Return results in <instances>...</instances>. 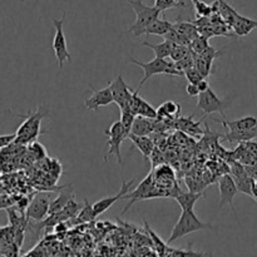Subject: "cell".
Segmentation results:
<instances>
[{"mask_svg":"<svg viewBox=\"0 0 257 257\" xmlns=\"http://www.w3.org/2000/svg\"><path fill=\"white\" fill-rule=\"evenodd\" d=\"M128 4L132 7L136 13V20L132 25L127 29L128 33H132L135 37H142L146 35L148 27L155 20H157L161 15V10L156 7L146 5L142 0H131Z\"/></svg>","mask_w":257,"mask_h":257,"instance_id":"1","label":"cell"},{"mask_svg":"<svg viewBox=\"0 0 257 257\" xmlns=\"http://www.w3.org/2000/svg\"><path fill=\"white\" fill-rule=\"evenodd\" d=\"M131 63H133V64L138 65L140 68H142L143 69V78L142 80L140 82V84H138V88L136 89V92L140 93L141 88L145 85V83L147 82L150 78L155 77V75H158V74H165V75H176V77H181L182 75V73L178 72L177 68H176L175 65V62L173 60H167L165 59V58H157L155 57V59L150 60V62L147 63H143V62H140V60L135 59V58H131L130 60Z\"/></svg>","mask_w":257,"mask_h":257,"instance_id":"2","label":"cell"},{"mask_svg":"<svg viewBox=\"0 0 257 257\" xmlns=\"http://www.w3.org/2000/svg\"><path fill=\"white\" fill-rule=\"evenodd\" d=\"M212 225L210 223H205L197 217L193 210L182 211L180 218L173 226L172 232H171L170 238H168L167 243H172L177 241L178 238H182L185 236L190 235V233L197 232V231L202 230H212Z\"/></svg>","mask_w":257,"mask_h":257,"instance_id":"3","label":"cell"},{"mask_svg":"<svg viewBox=\"0 0 257 257\" xmlns=\"http://www.w3.org/2000/svg\"><path fill=\"white\" fill-rule=\"evenodd\" d=\"M47 113H42L39 109L35 113H28V115H22L24 117V122L20 124L17 131V137L15 142L20 145H28L37 140L38 136L40 135V122L45 117Z\"/></svg>","mask_w":257,"mask_h":257,"instance_id":"4","label":"cell"},{"mask_svg":"<svg viewBox=\"0 0 257 257\" xmlns=\"http://www.w3.org/2000/svg\"><path fill=\"white\" fill-rule=\"evenodd\" d=\"M104 133L108 138L107 141L108 152H107V156L104 157V161H107L108 157H110V156H115L117 162L119 163V166H122L123 161H122V155H120V146H122L123 141L127 140L130 132L125 130L124 125L122 124L120 120H115V122H113L112 124L109 125L108 130H105Z\"/></svg>","mask_w":257,"mask_h":257,"instance_id":"5","label":"cell"},{"mask_svg":"<svg viewBox=\"0 0 257 257\" xmlns=\"http://www.w3.org/2000/svg\"><path fill=\"white\" fill-rule=\"evenodd\" d=\"M232 99L230 98H220L212 89H207L198 94L197 107L202 110L203 115L212 114V113H220L225 118V109L230 107Z\"/></svg>","mask_w":257,"mask_h":257,"instance_id":"6","label":"cell"},{"mask_svg":"<svg viewBox=\"0 0 257 257\" xmlns=\"http://www.w3.org/2000/svg\"><path fill=\"white\" fill-rule=\"evenodd\" d=\"M65 20V13L63 14V17L60 19H53V24L55 28V34L53 38L52 48L54 50V54L57 57L58 65H59V69H62L63 64L65 62H72V58H70V53L68 50V42L67 38H65L64 29H63V24H64Z\"/></svg>","mask_w":257,"mask_h":257,"instance_id":"7","label":"cell"},{"mask_svg":"<svg viewBox=\"0 0 257 257\" xmlns=\"http://www.w3.org/2000/svg\"><path fill=\"white\" fill-rule=\"evenodd\" d=\"M50 193H38L30 201L25 216L28 220H34L35 222L43 221L49 216V207H50Z\"/></svg>","mask_w":257,"mask_h":257,"instance_id":"8","label":"cell"},{"mask_svg":"<svg viewBox=\"0 0 257 257\" xmlns=\"http://www.w3.org/2000/svg\"><path fill=\"white\" fill-rule=\"evenodd\" d=\"M230 173L232 176L233 181H235L236 186H237L238 192L252 197V186L255 180L248 176V173L246 172L245 166L236 160L231 161Z\"/></svg>","mask_w":257,"mask_h":257,"instance_id":"9","label":"cell"},{"mask_svg":"<svg viewBox=\"0 0 257 257\" xmlns=\"http://www.w3.org/2000/svg\"><path fill=\"white\" fill-rule=\"evenodd\" d=\"M218 191H220V210L225 205H228L232 211L235 212V215H237L235 207H233V200H235L236 195L238 193L237 186H236L235 181H233L231 173H225L223 176H221L220 180H218Z\"/></svg>","mask_w":257,"mask_h":257,"instance_id":"10","label":"cell"},{"mask_svg":"<svg viewBox=\"0 0 257 257\" xmlns=\"http://www.w3.org/2000/svg\"><path fill=\"white\" fill-rule=\"evenodd\" d=\"M108 87L110 88L113 94V99L114 103L118 105V108H124L128 107L131 104V100H132L133 92L131 90L130 85L124 82L122 75H117L114 80L108 83Z\"/></svg>","mask_w":257,"mask_h":257,"instance_id":"11","label":"cell"},{"mask_svg":"<svg viewBox=\"0 0 257 257\" xmlns=\"http://www.w3.org/2000/svg\"><path fill=\"white\" fill-rule=\"evenodd\" d=\"M92 89V94L84 100V107L89 110H98L102 107H108L109 104L114 103L113 99L112 90L109 87H105L103 89H95L93 85H89Z\"/></svg>","mask_w":257,"mask_h":257,"instance_id":"12","label":"cell"},{"mask_svg":"<svg viewBox=\"0 0 257 257\" xmlns=\"http://www.w3.org/2000/svg\"><path fill=\"white\" fill-rule=\"evenodd\" d=\"M155 175H153V171L137 186L133 192H128L127 195H124L123 200H131L130 203H128L127 207L123 210L122 213H125L128 210L131 208V206L133 203L138 202V201H143V200H148V196H150V192L152 191V188L155 187Z\"/></svg>","mask_w":257,"mask_h":257,"instance_id":"13","label":"cell"},{"mask_svg":"<svg viewBox=\"0 0 257 257\" xmlns=\"http://www.w3.org/2000/svg\"><path fill=\"white\" fill-rule=\"evenodd\" d=\"M133 183H135V178L131 181H123L122 182V187H120V191L117 193V195L112 196V197H105L102 198V200L97 201V202L93 203V208H94V213L95 216H99L102 213H104L105 211L109 210L113 205H114L117 201L123 200L124 195H127L130 192V188L132 187Z\"/></svg>","mask_w":257,"mask_h":257,"instance_id":"14","label":"cell"},{"mask_svg":"<svg viewBox=\"0 0 257 257\" xmlns=\"http://www.w3.org/2000/svg\"><path fill=\"white\" fill-rule=\"evenodd\" d=\"M215 122L221 123L223 128L228 132H242V131H250L257 127V117L253 115H246V117L238 118L235 120H225V119H213Z\"/></svg>","mask_w":257,"mask_h":257,"instance_id":"15","label":"cell"},{"mask_svg":"<svg viewBox=\"0 0 257 257\" xmlns=\"http://www.w3.org/2000/svg\"><path fill=\"white\" fill-rule=\"evenodd\" d=\"M130 107L132 108L133 112L137 115H142V117L152 118V119H156L157 118V109L153 108L147 100H145L143 98H141L138 95V92H133L132 100H131Z\"/></svg>","mask_w":257,"mask_h":257,"instance_id":"16","label":"cell"},{"mask_svg":"<svg viewBox=\"0 0 257 257\" xmlns=\"http://www.w3.org/2000/svg\"><path fill=\"white\" fill-rule=\"evenodd\" d=\"M233 33H235L237 37H246V35L250 34L252 30L257 29V20L250 19V18H246L243 15L237 14V17L233 20L232 25Z\"/></svg>","mask_w":257,"mask_h":257,"instance_id":"17","label":"cell"},{"mask_svg":"<svg viewBox=\"0 0 257 257\" xmlns=\"http://www.w3.org/2000/svg\"><path fill=\"white\" fill-rule=\"evenodd\" d=\"M128 140L133 143V146H136L140 150L145 161L150 160L151 155L155 151V143H153V141L148 136H137L133 135V133H130L128 135Z\"/></svg>","mask_w":257,"mask_h":257,"instance_id":"18","label":"cell"},{"mask_svg":"<svg viewBox=\"0 0 257 257\" xmlns=\"http://www.w3.org/2000/svg\"><path fill=\"white\" fill-rule=\"evenodd\" d=\"M181 105L175 100H167L157 109V118L162 120H175L180 118Z\"/></svg>","mask_w":257,"mask_h":257,"instance_id":"19","label":"cell"},{"mask_svg":"<svg viewBox=\"0 0 257 257\" xmlns=\"http://www.w3.org/2000/svg\"><path fill=\"white\" fill-rule=\"evenodd\" d=\"M155 124L156 119L142 117V115H137L135 122H133L131 133L137 136H150L155 132Z\"/></svg>","mask_w":257,"mask_h":257,"instance_id":"20","label":"cell"},{"mask_svg":"<svg viewBox=\"0 0 257 257\" xmlns=\"http://www.w3.org/2000/svg\"><path fill=\"white\" fill-rule=\"evenodd\" d=\"M72 197H74V196H73L72 185H69V186L67 185V186H64V187L60 188V192L58 193L57 198L50 202L49 215H53V213H57V212H59V211H62L63 208H64V206L69 202L70 198Z\"/></svg>","mask_w":257,"mask_h":257,"instance_id":"21","label":"cell"},{"mask_svg":"<svg viewBox=\"0 0 257 257\" xmlns=\"http://www.w3.org/2000/svg\"><path fill=\"white\" fill-rule=\"evenodd\" d=\"M205 193L202 192H193V191H190V192H182L181 191L177 196L175 197V200L177 201V203L180 205L181 210L182 211H188L193 210L196 202H197L200 198H205Z\"/></svg>","mask_w":257,"mask_h":257,"instance_id":"22","label":"cell"},{"mask_svg":"<svg viewBox=\"0 0 257 257\" xmlns=\"http://www.w3.org/2000/svg\"><path fill=\"white\" fill-rule=\"evenodd\" d=\"M221 138L230 143H241L255 140L257 138V127L250 131H242V132H227L226 135L221 136Z\"/></svg>","mask_w":257,"mask_h":257,"instance_id":"23","label":"cell"},{"mask_svg":"<svg viewBox=\"0 0 257 257\" xmlns=\"http://www.w3.org/2000/svg\"><path fill=\"white\" fill-rule=\"evenodd\" d=\"M173 27L178 30L181 35L186 38L187 40L192 42L195 38H197L198 35L201 34L200 29L196 24H192V23H187V22H182V20L178 19L177 22L173 23Z\"/></svg>","mask_w":257,"mask_h":257,"instance_id":"24","label":"cell"},{"mask_svg":"<svg viewBox=\"0 0 257 257\" xmlns=\"http://www.w3.org/2000/svg\"><path fill=\"white\" fill-rule=\"evenodd\" d=\"M153 175H155V180L158 181V182H161V183H166V185H170V183H176L175 182V171H173V168L168 165L158 166L157 170L153 171Z\"/></svg>","mask_w":257,"mask_h":257,"instance_id":"25","label":"cell"},{"mask_svg":"<svg viewBox=\"0 0 257 257\" xmlns=\"http://www.w3.org/2000/svg\"><path fill=\"white\" fill-rule=\"evenodd\" d=\"M173 23L168 22L166 19H160L158 18L157 20L152 23V24L148 27L147 32H146V35H158V37H163L166 33L170 29H172Z\"/></svg>","mask_w":257,"mask_h":257,"instance_id":"26","label":"cell"},{"mask_svg":"<svg viewBox=\"0 0 257 257\" xmlns=\"http://www.w3.org/2000/svg\"><path fill=\"white\" fill-rule=\"evenodd\" d=\"M97 217L94 213V208L93 205H90L89 201L84 198V206L80 208V211L78 212V215L73 218V222L74 223H87L92 222L94 218Z\"/></svg>","mask_w":257,"mask_h":257,"instance_id":"27","label":"cell"},{"mask_svg":"<svg viewBox=\"0 0 257 257\" xmlns=\"http://www.w3.org/2000/svg\"><path fill=\"white\" fill-rule=\"evenodd\" d=\"M143 45L150 49H152L155 52V55L157 58H170L171 52H172V48H173V43L168 42V40H165L163 43L161 44H152L150 42H143Z\"/></svg>","mask_w":257,"mask_h":257,"instance_id":"28","label":"cell"},{"mask_svg":"<svg viewBox=\"0 0 257 257\" xmlns=\"http://www.w3.org/2000/svg\"><path fill=\"white\" fill-rule=\"evenodd\" d=\"M217 3H218V10H220V14L222 15V18L225 19V22L228 23L231 27L233 23V20H235V18L237 17L238 13L236 12V10L233 9L230 4H227L225 0H217Z\"/></svg>","mask_w":257,"mask_h":257,"instance_id":"29","label":"cell"},{"mask_svg":"<svg viewBox=\"0 0 257 257\" xmlns=\"http://www.w3.org/2000/svg\"><path fill=\"white\" fill-rule=\"evenodd\" d=\"M120 118L119 120L122 122V124L124 125L125 130L128 131V132L131 133V130H132V125H133V122H135L136 117H137V114H136L135 112H133L132 108L128 105V107H124V108H120Z\"/></svg>","mask_w":257,"mask_h":257,"instance_id":"30","label":"cell"},{"mask_svg":"<svg viewBox=\"0 0 257 257\" xmlns=\"http://www.w3.org/2000/svg\"><path fill=\"white\" fill-rule=\"evenodd\" d=\"M211 67H212V63L208 62L207 59H205V58L201 57V55H195V68L203 75V78L210 77Z\"/></svg>","mask_w":257,"mask_h":257,"instance_id":"31","label":"cell"},{"mask_svg":"<svg viewBox=\"0 0 257 257\" xmlns=\"http://www.w3.org/2000/svg\"><path fill=\"white\" fill-rule=\"evenodd\" d=\"M155 7L158 8L161 12H166L170 9H177V8H186L187 4L185 2L178 0H155Z\"/></svg>","mask_w":257,"mask_h":257,"instance_id":"32","label":"cell"},{"mask_svg":"<svg viewBox=\"0 0 257 257\" xmlns=\"http://www.w3.org/2000/svg\"><path fill=\"white\" fill-rule=\"evenodd\" d=\"M208 47H210V44H208V38L201 34L198 35L197 38H195L190 44L191 50H192L195 54H201V53L205 52Z\"/></svg>","mask_w":257,"mask_h":257,"instance_id":"33","label":"cell"},{"mask_svg":"<svg viewBox=\"0 0 257 257\" xmlns=\"http://www.w3.org/2000/svg\"><path fill=\"white\" fill-rule=\"evenodd\" d=\"M146 230H147V232L150 233L151 238H152L153 242H155V246H156V248L158 250V253H160V255H166L167 252H170V251H168L167 245H166V243L161 240L160 236H158L157 233H156L155 231H153L152 228L147 225V223H146Z\"/></svg>","mask_w":257,"mask_h":257,"instance_id":"34","label":"cell"},{"mask_svg":"<svg viewBox=\"0 0 257 257\" xmlns=\"http://www.w3.org/2000/svg\"><path fill=\"white\" fill-rule=\"evenodd\" d=\"M191 52V48L188 45H181V44H173L172 52H171V60L173 62H178L182 58H185L188 53Z\"/></svg>","mask_w":257,"mask_h":257,"instance_id":"35","label":"cell"},{"mask_svg":"<svg viewBox=\"0 0 257 257\" xmlns=\"http://www.w3.org/2000/svg\"><path fill=\"white\" fill-rule=\"evenodd\" d=\"M195 9H196V15L197 18L200 17H210L212 14V5H208L207 3H205L203 0H198L197 3H195Z\"/></svg>","mask_w":257,"mask_h":257,"instance_id":"36","label":"cell"},{"mask_svg":"<svg viewBox=\"0 0 257 257\" xmlns=\"http://www.w3.org/2000/svg\"><path fill=\"white\" fill-rule=\"evenodd\" d=\"M29 150L32 151L33 156H35V158H37V160H42V158L47 157V151H45V148L43 147L40 143L35 142V141L34 142L30 143Z\"/></svg>","mask_w":257,"mask_h":257,"instance_id":"37","label":"cell"},{"mask_svg":"<svg viewBox=\"0 0 257 257\" xmlns=\"http://www.w3.org/2000/svg\"><path fill=\"white\" fill-rule=\"evenodd\" d=\"M183 75H185L186 79L188 80V83H195V84H197L201 79H203V75L201 74V73L198 72L195 67H192V68H190V69L186 70L185 74Z\"/></svg>","mask_w":257,"mask_h":257,"instance_id":"38","label":"cell"},{"mask_svg":"<svg viewBox=\"0 0 257 257\" xmlns=\"http://www.w3.org/2000/svg\"><path fill=\"white\" fill-rule=\"evenodd\" d=\"M198 55H201V57H203L205 59H207L208 62L213 63V60H215L216 58L221 57V52H218L217 49H215V48L211 47L210 45V47H208L205 52H202L201 54H198Z\"/></svg>","mask_w":257,"mask_h":257,"instance_id":"39","label":"cell"},{"mask_svg":"<svg viewBox=\"0 0 257 257\" xmlns=\"http://www.w3.org/2000/svg\"><path fill=\"white\" fill-rule=\"evenodd\" d=\"M15 137H17L15 133H13V135H0V150L15 142Z\"/></svg>","mask_w":257,"mask_h":257,"instance_id":"40","label":"cell"},{"mask_svg":"<svg viewBox=\"0 0 257 257\" xmlns=\"http://www.w3.org/2000/svg\"><path fill=\"white\" fill-rule=\"evenodd\" d=\"M14 206V201L7 195H0V210H7L8 207Z\"/></svg>","mask_w":257,"mask_h":257,"instance_id":"41","label":"cell"},{"mask_svg":"<svg viewBox=\"0 0 257 257\" xmlns=\"http://www.w3.org/2000/svg\"><path fill=\"white\" fill-rule=\"evenodd\" d=\"M186 92L190 97H198V94H200L197 84H195V83H188L187 87H186Z\"/></svg>","mask_w":257,"mask_h":257,"instance_id":"42","label":"cell"},{"mask_svg":"<svg viewBox=\"0 0 257 257\" xmlns=\"http://www.w3.org/2000/svg\"><path fill=\"white\" fill-rule=\"evenodd\" d=\"M197 87H198V90H200V93L202 92H206L207 89H210V83L206 80V78H203V79H201L200 82L197 83Z\"/></svg>","mask_w":257,"mask_h":257,"instance_id":"43","label":"cell"},{"mask_svg":"<svg viewBox=\"0 0 257 257\" xmlns=\"http://www.w3.org/2000/svg\"><path fill=\"white\" fill-rule=\"evenodd\" d=\"M246 168V172L248 173L251 178L257 181V166H245Z\"/></svg>","mask_w":257,"mask_h":257,"instance_id":"44","label":"cell"},{"mask_svg":"<svg viewBox=\"0 0 257 257\" xmlns=\"http://www.w3.org/2000/svg\"><path fill=\"white\" fill-rule=\"evenodd\" d=\"M243 143H245V146L247 147L248 151H251V152L256 153L257 155V142L256 141L251 140V141H246V142H243Z\"/></svg>","mask_w":257,"mask_h":257,"instance_id":"45","label":"cell"},{"mask_svg":"<svg viewBox=\"0 0 257 257\" xmlns=\"http://www.w3.org/2000/svg\"><path fill=\"white\" fill-rule=\"evenodd\" d=\"M65 221H63V222H59L57 223V225L54 226V231L57 233H60V232H65V231L68 230V226L65 225Z\"/></svg>","mask_w":257,"mask_h":257,"instance_id":"46","label":"cell"},{"mask_svg":"<svg viewBox=\"0 0 257 257\" xmlns=\"http://www.w3.org/2000/svg\"><path fill=\"white\" fill-rule=\"evenodd\" d=\"M2 228H3V227H0V250H2V247H3V237H2Z\"/></svg>","mask_w":257,"mask_h":257,"instance_id":"47","label":"cell"},{"mask_svg":"<svg viewBox=\"0 0 257 257\" xmlns=\"http://www.w3.org/2000/svg\"><path fill=\"white\" fill-rule=\"evenodd\" d=\"M191 2H192V3H193V4H195V3H197V2H198V0H191Z\"/></svg>","mask_w":257,"mask_h":257,"instance_id":"48","label":"cell"}]
</instances>
